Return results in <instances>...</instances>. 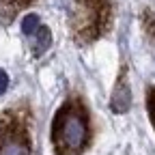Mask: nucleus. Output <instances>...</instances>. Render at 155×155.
Masks as SVG:
<instances>
[{
  "mask_svg": "<svg viewBox=\"0 0 155 155\" xmlns=\"http://www.w3.org/2000/svg\"><path fill=\"white\" fill-rule=\"evenodd\" d=\"M147 110H149V119L155 129V84L149 86V91H147Z\"/></svg>",
  "mask_w": 155,
  "mask_h": 155,
  "instance_id": "obj_7",
  "label": "nucleus"
},
{
  "mask_svg": "<svg viewBox=\"0 0 155 155\" xmlns=\"http://www.w3.org/2000/svg\"><path fill=\"white\" fill-rule=\"evenodd\" d=\"M142 22H144V26H147V32H149V35H155V22H153L151 11H144V13H142Z\"/></svg>",
  "mask_w": 155,
  "mask_h": 155,
  "instance_id": "obj_9",
  "label": "nucleus"
},
{
  "mask_svg": "<svg viewBox=\"0 0 155 155\" xmlns=\"http://www.w3.org/2000/svg\"><path fill=\"white\" fill-rule=\"evenodd\" d=\"M39 26H41V24H39V17H37V15H26V17L22 19V30H24V35H32Z\"/></svg>",
  "mask_w": 155,
  "mask_h": 155,
  "instance_id": "obj_8",
  "label": "nucleus"
},
{
  "mask_svg": "<svg viewBox=\"0 0 155 155\" xmlns=\"http://www.w3.org/2000/svg\"><path fill=\"white\" fill-rule=\"evenodd\" d=\"M35 0H0V13H5L7 17H11L15 11L24 9L28 5H32Z\"/></svg>",
  "mask_w": 155,
  "mask_h": 155,
  "instance_id": "obj_6",
  "label": "nucleus"
},
{
  "mask_svg": "<svg viewBox=\"0 0 155 155\" xmlns=\"http://www.w3.org/2000/svg\"><path fill=\"white\" fill-rule=\"evenodd\" d=\"M7 88H9V75H7V71L0 69V95H2Z\"/></svg>",
  "mask_w": 155,
  "mask_h": 155,
  "instance_id": "obj_10",
  "label": "nucleus"
},
{
  "mask_svg": "<svg viewBox=\"0 0 155 155\" xmlns=\"http://www.w3.org/2000/svg\"><path fill=\"white\" fill-rule=\"evenodd\" d=\"M32 35H37V41H35V48H32V52H35V56H41L48 48H50V43H52V35H50V28H45V26H39Z\"/></svg>",
  "mask_w": 155,
  "mask_h": 155,
  "instance_id": "obj_5",
  "label": "nucleus"
},
{
  "mask_svg": "<svg viewBox=\"0 0 155 155\" xmlns=\"http://www.w3.org/2000/svg\"><path fill=\"white\" fill-rule=\"evenodd\" d=\"M112 7L110 0H75V11L71 17V30L78 43H93L104 37L110 28Z\"/></svg>",
  "mask_w": 155,
  "mask_h": 155,
  "instance_id": "obj_2",
  "label": "nucleus"
},
{
  "mask_svg": "<svg viewBox=\"0 0 155 155\" xmlns=\"http://www.w3.org/2000/svg\"><path fill=\"white\" fill-rule=\"evenodd\" d=\"M54 155H82L91 147V116L82 97H67L52 119Z\"/></svg>",
  "mask_w": 155,
  "mask_h": 155,
  "instance_id": "obj_1",
  "label": "nucleus"
},
{
  "mask_svg": "<svg viewBox=\"0 0 155 155\" xmlns=\"http://www.w3.org/2000/svg\"><path fill=\"white\" fill-rule=\"evenodd\" d=\"M0 155H30L28 116L22 108L0 114Z\"/></svg>",
  "mask_w": 155,
  "mask_h": 155,
  "instance_id": "obj_3",
  "label": "nucleus"
},
{
  "mask_svg": "<svg viewBox=\"0 0 155 155\" xmlns=\"http://www.w3.org/2000/svg\"><path fill=\"white\" fill-rule=\"evenodd\" d=\"M129 106H131V91H129V82H127V69L123 67L119 80L114 84L112 97H110V108L116 114H123L129 110Z\"/></svg>",
  "mask_w": 155,
  "mask_h": 155,
  "instance_id": "obj_4",
  "label": "nucleus"
}]
</instances>
